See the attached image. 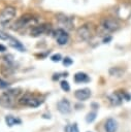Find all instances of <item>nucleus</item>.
I'll list each match as a JSON object with an SVG mask.
<instances>
[{
  "label": "nucleus",
  "instance_id": "cd10ccee",
  "mask_svg": "<svg viewBox=\"0 0 131 132\" xmlns=\"http://www.w3.org/2000/svg\"><path fill=\"white\" fill-rule=\"evenodd\" d=\"M7 87H8V84H7L6 81L0 79V88H1V89H4V88H7Z\"/></svg>",
  "mask_w": 131,
  "mask_h": 132
},
{
  "label": "nucleus",
  "instance_id": "423d86ee",
  "mask_svg": "<svg viewBox=\"0 0 131 132\" xmlns=\"http://www.w3.org/2000/svg\"><path fill=\"white\" fill-rule=\"evenodd\" d=\"M76 36L79 41H88L92 37V31L89 27V25H83L77 28L76 30Z\"/></svg>",
  "mask_w": 131,
  "mask_h": 132
},
{
  "label": "nucleus",
  "instance_id": "f8f14e48",
  "mask_svg": "<svg viewBox=\"0 0 131 132\" xmlns=\"http://www.w3.org/2000/svg\"><path fill=\"white\" fill-rule=\"evenodd\" d=\"M104 129H105L106 132H117V130H118V122L112 118L107 119L105 124H104Z\"/></svg>",
  "mask_w": 131,
  "mask_h": 132
},
{
  "label": "nucleus",
  "instance_id": "4be33fe9",
  "mask_svg": "<svg viewBox=\"0 0 131 132\" xmlns=\"http://www.w3.org/2000/svg\"><path fill=\"white\" fill-rule=\"evenodd\" d=\"M9 37H10V36H9L6 32H4L3 30L0 29V40H8Z\"/></svg>",
  "mask_w": 131,
  "mask_h": 132
},
{
  "label": "nucleus",
  "instance_id": "2f4dec72",
  "mask_svg": "<svg viewBox=\"0 0 131 132\" xmlns=\"http://www.w3.org/2000/svg\"><path fill=\"white\" fill-rule=\"evenodd\" d=\"M5 51H6V46H4V45L0 44V52L2 53V52H5Z\"/></svg>",
  "mask_w": 131,
  "mask_h": 132
},
{
  "label": "nucleus",
  "instance_id": "f257e3e1",
  "mask_svg": "<svg viewBox=\"0 0 131 132\" xmlns=\"http://www.w3.org/2000/svg\"><path fill=\"white\" fill-rule=\"evenodd\" d=\"M22 89L21 88H14V89H9L6 92L2 93L0 95V105L3 107L9 108L14 105V100L22 94Z\"/></svg>",
  "mask_w": 131,
  "mask_h": 132
},
{
  "label": "nucleus",
  "instance_id": "f03ea898",
  "mask_svg": "<svg viewBox=\"0 0 131 132\" xmlns=\"http://www.w3.org/2000/svg\"><path fill=\"white\" fill-rule=\"evenodd\" d=\"M36 22H37V20H36V18H34V15H32L30 13H26V14L21 15L18 20H15V22L12 24L11 29L18 31V30L28 27L29 25L34 26V25H36Z\"/></svg>",
  "mask_w": 131,
  "mask_h": 132
},
{
  "label": "nucleus",
  "instance_id": "9d476101",
  "mask_svg": "<svg viewBox=\"0 0 131 132\" xmlns=\"http://www.w3.org/2000/svg\"><path fill=\"white\" fill-rule=\"evenodd\" d=\"M57 108L60 113L67 114L71 111V104L68 99H62L57 103Z\"/></svg>",
  "mask_w": 131,
  "mask_h": 132
},
{
  "label": "nucleus",
  "instance_id": "c756f323",
  "mask_svg": "<svg viewBox=\"0 0 131 132\" xmlns=\"http://www.w3.org/2000/svg\"><path fill=\"white\" fill-rule=\"evenodd\" d=\"M91 106H92L94 109H98V108H99V104H98V103H95V102H93V103L91 104Z\"/></svg>",
  "mask_w": 131,
  "mask_h": 132
},
{
  "label": "nucleus",
  "instance_id": "a211bd4d",
  "mask_svg": "<svg viewBox=\"0 0 131 132\" xmlns=\"http://www.w3.org/2000/svg\"><path fill=\"white\" fill-rule=\"evenodd\" d=\"M108 72H109V75H111V76L120 77L124 74V69H122L120 67H111V68H109Z\"/></svg>",
  "mask_w": 131,
  "mask_h": 132
},
{
  "label": "nucleus",
  "instance_id": "6ab92c4d",
  "mask_svg": "<svg viewBox=\"0 0 131 132\" xmlns=\"http://www.w3.org/2000/svg\"><path fill=\"white\" fill-rule=\"evenodd\" d=\"M96 117H97V112L96 111H90L86 116V122L89 123V124L90 123H93L96 120Z\"/></svg>",
  "mask_w": 131,
  "mask_h": 132
},
{
  "label": "nucleus",
  "instance_id": "a878e982",
  "mask_svg": "<svg viewBox=\"0 0 131 132\" xmlns=\"http://www.w3.org/2000/svg\"><path fill=\"white\" fill-rule=\"evenodd\" d=\"M12 59H13V56H12V55H7V56H4V57H3V60H4L5 62H11Z\"/></svg>",
  "mask_w": 131,
  "mask_h": 132
},
{
  "label": "nucleus",
  "instance_id": "2eb2a0df",
  "mask_svg": "<svg viewBox=\"0 0 131 132\" xmlns=\"http://www.w3.org/2000/svg\"><path fill=\"white\" fill-rule=\"evenodd\" d=\"M74 81H75L76 84L89 82V81H90V77L88 76L87 73L79 71V72H76V73L74 74Z\"/></svg>",
  "mask_w": 131,
  "mask_h": 132
},
{
  "label": "nucleus",
  "instance_id": "0eeeda50",
  "mask_svg": "<svg viewBox=\"0 0 131 132\" xmlns=\"http://www.w3.org/2000/svg\"><path fill=\"white\" fill-rule=\"evenodd\" d=\"M51 25L50 24H40V25H34V27L31 29V36L32 37H38L40 35H43L45 33H48L51 31Z\"/></svg>",
  "mask_w": 131,
  "mask_h": 132
},
{
  "label": "nucleus",
  "instance_id": "b1692460",
  "mask_svg": "<svg viewBox=\"0 0 131 132\" xmlns=\"http://www.w3.org/2000/svg\"><path fill=\"white\" fill-rule=\"evenodd\" d=\"M51 60H52L53 62H59V61L62 60V56H61L60 54H55V55H53V56L51 57Z\"/></svg>",
  "mask_w": 131,
  "mask_h": 132
},
{
  "label": "nucleus",
  "instance_id": "412c9836",
  "mask_svg": "<svg viewBox=\"0 0 131 132\" xmlns=\"http://www.w3.org/2000/svg\"><path fill=\"white\" fill-rule=\"evenodd\" d=\"M60 87H61V89L64 92H69L70 91V86H69V84H68L67 80H62L60 82Z\"/></svg>",
  "mask_w": 131,
  "mask_h": 132
},
{
  "label": "nucleus",
  "instance_id": "4468645a",
  "mask_svg": "<svg viewBox=\"0 0 131 132\" xmlns=\"http://www.w3.org/2000/svg\"><path fill=\"white\" fill-rule=\"evenodd\" d=\"M8 44H9V46H11L12 48H15V50H18V51H20V52H25L26 51V48H25V46L22 44V42H20L18 39H15L14 37H9V39H8Z\"/></svg>",
  "mask_w": 131,
  "mask_h": 132
},
{
  "label": "nucleus",
  "instance_id": "393cba45",
  "mask_svg": "<svg viewBox=\"0 0 131 132\" xmlns=\"http://www.w3.org/2000/svg\"><path fill=\"white\" fill-rule=\"evenodd\" d=\"M122 97H123V99H125L126 101H130V100H131V96H130V94H128L127 92H123V93H122Z\"/></svg>",
  "mask_w": 131,
  "mask_h": 132
},
{
  "label": "nucleus",
  "instance_id": "5701e85b",
  "mask_svg": "<svg viewBox=\"0 0 131 132\" xmlns=\"http://www.w3.org/2000/svg\"><path fill=\"white\" fill-rule=\"evenodd\" d=\"M73 63V61H72V59L71 58H69V57H65L64 59H63V65L64 66H70L71 64Z\"/></svg>",
  "mask_w": 131,
  "mask_h": 132
},
{
  "label": "nucleus",
  "instance_id": "f3484780",
  "mask_svg": "<svg viewBox=\"0 0 131 132\" xmlns=\"http://www.w3.org/2000/svg\"><path fill=\"white\" fill-rule=\"evenodd\" d=\"M5 123H6V125L8 127H12L14 125H21L22 124V120H20L18 118H14L13 116L8 114V116L5 117Z\"/></svg>",
  "mask_w": 131,
  "mask_h": 132
},
{
  "label": "nucleus",
  "instance_id": "9b49d317",
  "mask_svg": "<svg viewBox=\"0 0 131 132\" xmlns=\"http://www.w3.org/2000/svg\"><path fill=\"white\" fill-rule=\"evenodd\" d=\"M15 69H17V68L14 67L12 61H11V62H5V63L1 66V73H2L4 76H9V75H11V74L14 73Z\"/></svg>",
  "mask_w": 131,
  "mask_h": 132
},
{
  "label": "nucleus",
  "instance_id": "7c9ffc66",
  "mask_svg": "<svg viewBox=\"0 0 131 132\" xmlns=\"http://www.w3.org/2000/svg\"><path fill=\"white\" fill-rule=\"evenodd\" d=\"M42 118H43V119H51V114H50V113H48V114H47V113H43V114H42Z\"/></svg>",
  "mask_w": 131,
  "mask_h": 132
},
{
  "label": "nucleus",
  "instance_id": "1a4fd4ad",
  "mask_svg": "<svg viewBox=\"0 0 131 132\" xmlns=\"http://www.w3.org/2000/svg\"><path fill=\"white\" fill-rule=\"evenodd\" d=\"M92 93L91 90L89 88H83V89H78L75 91L74 93V97L78 100V101H86L91 97Z\"/></svg>",
  "mask_w": 131,
  "mask_h": 132
},
{
  "label": "nucleus",
  "instance_id": "aec40b11",
  "mask_svg": "<svg viewBox=\"0 0 131 132\" xmlns=\"http://www.w3.org/2000/svg\"><path fill=\"white\" fill-rule=\"evenodd\" d=\"M65 132H79L78 127H77V124L74 123L72 125H67L65 127Z\"/></svg>",
  "mask_w": 131,
  "mask_h": 132
},
{
  "label": "nucleus",
  "instance_id": "473e14b6",
  "mask_svg": "<svg viewBox=\"0 0 131 132\" xmlns=\"http://www.w3.org/2000/svg\"><path fill=\"white\" fill-rule=\"evenodd\" d=\"M88 132H90V131H88Z\"/></svg>",
  "mask_w": 131,
  "mask_h": 132
},
{
  "label": "nucleus",
  "instance_id": "dca6fc26",
  "mask_svg": "<svg viewBox=\"0 0 131 132\" xmlns=\"http://www.w3.org/2000/svg\"><path fill=\"white\" fill-rule=\"evenodd\" d=\"M43 103V100L40 99V98H37V97H34V96H30L28 102H27V105L26 106H29V107H32V108H35V107H38L39 105H41Z\"/></svg>",
  "mask_w": 131,
  "mask_h": 132
},
{
  "label": "nucleus",
  "instance_id": "7ed1b4c3",
  "mask_svg": "<svg viewBox=\"0 0 131 132\" xmlns=\"http://www.w3.org/2000/svg\"><path fill=\"white\" fill-rule=\"evenodd\" d=\"M56 20L58 24L61 26V28L65 29L66 31H71L74 28V21L71 16L65 14V13H57Z\"/></svg>",
  "mask_w": 131,
  "mask_h": 132
},
{
  "label": "nucleus",
  "instance_id": "c85d7f7f",
  "mask_svg": "<svg viewBox=\"0 0 131 132\" xmlns=\"http://www.w3.org/2000/svg\"><path fill=\"white\" fill-rule=\"evenodd\" d=\"M111 39H112V37H111V36H106V37H104V38H103V43H108Z\"/></svg>",
  "mask_w": 131,
  "mask_h": 132
},
{
  "label": "nucleus",
  "instance_id": "39448f33",
  "mask_svg": "<svg viewBox=\"0 0 131 132\" xmlns=\"http://www.w3.org/2000/svg\"><path fill=\"white\" fill-rule=\"evenodd\" d=\"M101 27L106 32H116L120 29V23L112 18H104L101 20Z\"/></svg>",
  "mask_w": 131,
  "mask_h": 132
},
{
  "label": "nucleus",
  "instance_id": "bb28decb",
  "mask_svg": "<svg viewBox=\"0 0 131 132\" xmlns=\"http://www.w3.org/2000/svg\"><path fill=\"white\" fill-rule=\"evenodd\" d=\"M61 74H62V73H59V72H58V73H54L52 79H53V80H58V79L60 78V76H62Z\"/></svg>",
  "mask_w": 131,
  "mask_h": 132
},
{
  "label": "nucleus",
  "instance_id": "6e6552de",
  "mask_svg": "<svg viewBox=\"0 0 131 132\" xmlns=\"http://www.w3.org/2000/svg\"><path fill=\"white\" fill-rule=\"evenodd\" d=\"M55 38H56V41L59 45H65L69 41V35L66 32V30L63 29V28H59V29L56 30Z\"/></svg>",
  "mask_w": 131,
  "mask_h": 132
},
{
  "label": "nucleus",
  "instance_id": "20e7f679",
  "mask_svg": "<svg viewBox=\"0 0 131 132\" xmlns=\"http://www.w3.org/2000/svg\"><path fill=\"white\" fill-rule=\"evenodd\" d=\"M15 14L17 11L13 6H6L0 13V24L3 26L9 24L15 16Z\"/></svg>",
  "mask_w": 131,
  "mask_h": 132
},
{
  "label": "nucleus",
  "instance_id": "ddd939ff",
  "mask_svg": "<svg viewBox=\"0 0 131 132\" xmlns=\"http://www.w3.org/2000/svg\"><path fill=\"white\" fill-rule=\"evenodd\" d=\"M108 99H109V102L113 105V106H118V105H121L122 104V100H123V97L120 93L118 92H113L112 94H110L108 96Z\"/></svg>",
  "mask_w": 131,
  "mask_h": 132
}]
</instances>
